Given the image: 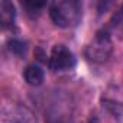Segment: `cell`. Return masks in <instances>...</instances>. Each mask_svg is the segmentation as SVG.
Returning <instances> with one entry per match:
<instances>
[{"instance_id": "1", "label": "cell", "mask_w": 123, "mask_h": 123, "mask_svg": "<svg viewBox=\"0 0 123 123\" xmlns=\"http://www.w3.org/2000/svg\"><path fill=\"white\" fill-rule=\"evenodd\" d=\"M81 3L77 0H58L49 7L52 22L59 28H73L81 20Z\"/></svg>"}, {"instance_id": "6", "label": "cell", "mask_w": 123, "mask_h": 123, "mask_svg": "<svg viewBox=\"0 0 123 123\" xmlns=\"http://www.w3.org/2000/svg\"><path fill=\"white\" fill-rule=\"evenodd\" d=\"M16 20V9L13 6V3L3 0L0 2V22H2L3 28H10L13 26Z\"/></svg>"}, {"instance_id": "7", "label": "cell", "mask_w": 123, "mask_h": 123, "mask_svg": "<svg viewBox=\"0 0 123 123\" xmlns=\"http://www.w3.org/2000/svg\"><path fill=\"white\" fill-rule=\"evenodd\" d=\"M23 77H25V81L29 84V86H33V87H38L43 83V78H45V73L43 70L36 65V64H32V65H28L25 73H23Z\"/></svg>"}, {"instance_id": "2", "label": "cell", "mask_w": 123, "mask_h": 123, "mask_svg": "<svg viewBox=\"0 0 123 123\" xmlns=\"http://www.w3.org/2000/svg\"><path fill=\"white\" fill-rule=\"evenodd\" d=\"M113 52V43L107 31H98L86 48V56L94 64H103Z\"/></svg>"}, {"instance_id": "5", "label": "cell", "mask_w": 123, "mask_h": 123, "mask_svg": "<svg viewBox=\"0 0 123 123\" xmlns=\"http://www.w3.org/2000/svg\"><path fill=\"white\" fill-rule=\"evenodd\" d=\"M101 106L113 123H123V103L113 100H103Z\"/></svg>"}, {"instance_id": "4", "label": "cell", "mask_w": 123, "mask_h": 123, "mask_svg": "<svg viewBox=\"0 0 123 123\" xmlns=\"http://www.w3.org/2000/svg\"><path fill=\"white\" fill-rule=\"evenodd\" d=\"M6 123H36L32 111L22 106H15L5 117Z\"/></svg>"}, {"instance_id": "10", "label": "cell", "mask_w": 123, "mask_h": 123, "mask_svg": "<svg viewBox=\"0 0 123 123\" xmlns=\"http://www.w3.org/2000/svg\"><path fill=\"white\" fill-rule=\"evenodd\" d=\"M110 23H111V26H114V28H119V26L123 25V5H122V7L114 13V16H113V19L110 20Z\"/></svg>"}, {"instance_id": "3", "label": "cell", "mask_w": 123, "mask_h": 123, "mask_svg": "<svg viewBox=\"0 0 123 123\" xmlns=\"http://www.w3.org/2000/svg\"><path fill=\"white\" fill-rule=\"evenodd\" d=\"M75 64H77V59L71 49H68L62 43L52 46L51 55H49V68L54 73L71 71L75 68Z\"/></svg>"}, {"instance_id": "9", "label": "cell", "mask_w": 123, "mask_h": 123, "mask_svg": "<svg viewBox=\"0 0 123 123\" xmlns=\"http://www.w3.org/2000/svg\"><path fill=\"white\" fill-rule=\"evenodd\" d=\"M25 5V7L29 10V12H38V10H41L42 7H45V2H33V0H28V2H25L23 3Z\"/></svg>"}, {"instance_id": "8", "label": "cell", "mask_w": 123, "mask_h": 123, "mask_svg": "<svg viewBox=\"0 0 123 123\" xmlns=\"http://www.w3.org/2000/svg\"><path fill=\"white\" fill-rule=\"evenodd\" d=\"M9 49H10L13 54L22 56V55L26 54V49H28V48H26V43H25V42H22V41H19V39H12V41H9Z\"/></svg>"}]
</instances>
